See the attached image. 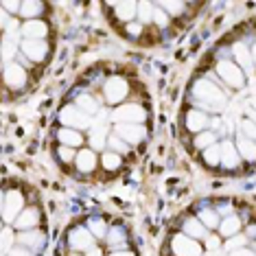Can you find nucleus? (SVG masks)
<instances>
[{
    "mask_svg": "<svg viewBox=\"0 0 256 256\" xmlns=\"http://www.w3.org/2000/svg\"><path fill=\"white\" fill-rule=\"evenodd\" d=\"M114 125H151V108L149 103H120L112 110Z\"/></svg>",
    "mask_w": 256,
    "mask_h": 256,
    "instance_id": "obj_3",
    "label": "nucleus"
},
{
    "mask_svg": "<svg viewBox=\"0 0 256 256\" xmlns=\"http://www.w3.org/2000/svg\"><path fill=\"white\" fill-rule=\"evenodd\" d=\"M16 241H18V234H16L14 226L2 224V256H7L11 250L16 248Z\"/></svg>",
    "mask_w": 256,
    "mask_h": 256,
    "instance_id": "obj_26",
    "label": "nucleus"
},
{
    "mask_svg": "<svg viewBox=\"0 0 256 256\" xmlns=\"http://www.w3.org/2000/svg\"><path fill=\"white\" fill-rule=\"evenodd\" d=\"M50 31H53V24H50L48 18L22 20V26H20L22 40H48L50 38Z\"/></svg>",
    "mask_w": 256,
    "mask_h": 256,
    "instance_id": "obj_15",
    "label": "nucleus"
},
{
    "mask_svg": "<svg viewBox=\"0 0 256 256\" xmlns=\"http://www.w3.org/2000/svg\"><path fill=\"white\" fill-rule=\"evenodd\" d=\"M106 241H108V246L114 248V252H116V250H125V246L130 243V232H127V226H123V224L110 226V232H108Z\"/></svg>",
    "mask_w": 256,
    "mask_h": 256,
    "instance_id": "obj_22",
    "label": "nucleus"
},
{
    "mask_svg": "<svg viewBox=\"0 0 256 256\" xmlns=\"http://www.w3.org/2000/svg\"><path fill=\"white\" fill-rule=\"evenodd\" d=\"M110 256H136V254L130 252V250H116V252H112Z\"/></svg>",
    "mask_w": 256,
    "mask_h": 256,
    "instance_id": "obj_28",
    "label": "nucleus"
},
{
    "mask_svg": "<svg viewBox=\"0 0 256 256\" xmlns=\"http://www.w3.org/2000/svg\"><path fill=\"white\" fill-rule=\"evenodd\" d=\"M127 92H130V88H127V81L120 77V74H110L106 86L101 88V101H106L108 106H114L118 108L120 101L127 96Z\"/></svg>",
    "mask_w": 256,
    "mask_h": 256,
    "instance_id": "obj_10",
    "label": "nucleus"
},
{
    "mask_svg": "<svg viewBox=\"0 0 256 256\" xmlns=\"http://www.w3.org/2000/svg\"><path fill=\"white\" fill-rule=\"evenodd\" d=\"M46 226V219H44V212L42 208L33 206V204H28L24 210L20 212V217L14 221V230H20V232H31V230H38V228H44Z\"/></svg>",
    "mask_w": 256,
    "mask_h": 256,
    "instance_id": "obj_11",
    "label": "nucleus"
},
{
    "mask_svg": "<svg viewBox=\"0 0 256 256\" xmlns=\"http://www.w3.org/2000/svg\"><path fill=\"white\" fill-rule=\"evenodd\" d=\"M7 256H38V254H36V252H31V250L24 248V246H16Z\"/></svg>",
    "mask_w": 256,
    "mask_h": 256,
    "instance_id": "obj_27",
    "label": "nucleus"
},
{
    "mask_svg": "<svg viewBox=\"0 0 256 256\" xmlns=\"http://www.w3.org/2000/svg\"><path fill=\"white\" fill-rule=\"evenodd\" d=\"M57 125L62 127H70V130H77V132H90V127L94 125V118L88 116L81 108H77L74 103H66L64 101L60 110H57Z\"/></svg>",
    "mask_w": 256,
    "mask_h": 256,
    "instance_id": "obj_4",
    "label": "nucleus"
},
{
    "mask_svg": "<svg viewBox=\"0 0 256 256\" xmlns=\"http://www.w3.org/2000/svg\"><path fill=\"white\" fill-rule=\"evenodd\" d=\"M86 226H88V230L92 232V236L96 238V241H103V238L108 236L110 232V226L103 214H90V217H86Z\"/></svg>",
    "mask_w": 256,
    "mask_h": 256,
    "instance_id": "obj_24",
    "label": "nucleus"
},
{
    "mask_svg": "<svg viewBox=\"0 0 256 256\" xmlns=\"http://www.w3.org/2000/svg\"><path fill=\"white\" fill-rule=\"evenodd\" d=\"M217 142H221V138L217 136L214 132H210V130H206V132H202V134H197V136H193L190 138V144H188V151H193V154H204L208 147H212V144H217ZM195 156V158H197Z\"/></svg>",
    "mask_w": 256,
    "mask_h": 256,
    "instance_id": "obj_21",
    "label": "nucleus"
},
{
    "mask_svg": "<svg viewBox=\"0 0 256 256\" xmlns=\"http://www.w3.org/2000/svg\"><path fill=\"white\" fill-rule=\"evenodd\" d=\"M168 248H171L173 256H202V243L184 232H176L168 238Z\"/></svg>",
    "mask_w": 256,
    "mask_h": 256,
    "instance_id": "obj_14",
    "label": "nucleus"
},
{
    "mask_svg": "<svg viewBox=\"0 0 256 256\" xmlns=\"http://www.w3.org/2000/svg\"><path fill=\"white\" fill-rule=\"evenodd\" d=\"M20 53L36 68L44 70V66L50 62V57H53V44H50L48 40H22Z\"/></svg>",
    "mask_w": 256,
    "mask_h": 256,
    "instance_id": "obj_5",
    "label": "nucleus"
},
{
    "mask_svg": "<svg viewBox=\"0 0 256 256\" xmlns=\"http://www.w3.org/2000/svg\"><path fill=\"white\" fill-rule=\"evenodd\" d=\"M221 171L226 173H241L248 171L246 162L238 156L234 140H221Z\"/></svg>",
    "mask_w": 256,
    "mask_h": 256,
    "instance_id": "obj_12",
    "label": "nucleus"
},
{
    "mask_svg": "<svg viewBox=\"0 0 256 256\" xmlns=\"http://www.w3.org/2000/svg\"><path fill=\"white\" fill-rule=\"evenodd\" d=\"M180 125H182V130L186 134H193V136H197V134L206 132L208 127H210V114L186 103L184 110H182V114H180Z\"/></svg>",
    "mask_w": 256,
    "mask_h": 256,
    "instance_id": "obj_7",
    "label": "nucleus"
},
{
    "mask_svg": "<svg viewBox=\"0 0 256 256\" xmlns=\"http://www.w3.org/2000/svg\"><path fill=\"white\" fill-rule=\"evenodd\" d=\"M38 77H33L31 70H26L22 64L11 62L7 66H2V92H4V101H9L11 94L20 96L24 92L31 90V86L36 84Z\"/></svg>",
    "mask_w": 256,
    "mask_h": 256,
    "instance_id": "obj_1",
    "label": "nucleus"
},
{
    "mask_svg": "<svg viewBox=\"0 0 256 256\" xmlns=\"http://www.w3.org/2000/svg\"><path fill=\"white\" fill-rule=\"evenodd\" d=\"M46 243H48V236H46L44 228H38V230H31V232H20L18 234V246H24L36 254L42 252L46 248Z\"/></svg>",
    "mask_w": 256,
    "mask_h": 256,
    "instance_id": "obj_17",
    "label": "nucleus"
},
{
    "mask_svg": "<svg viewBox=\"0 0 256 256\" xmlns=\"http://www.w3.org/2000/svg\"><path fill=\"white\" fill-rule=\"evenodd\" d=\"M103 9H108L110 20H112L114 24L120 22V26L132 24V22H136V18H138V2H106Z\"/></svg>",
    "mask_w": 256,
    "mask_h": 256,
    "instance_id": "obj_13",
    "label": "nucleus"
},
{
    "mask_svg": "<svg viewBox=\"0 0 256 256\" xmlns=\"http://www.w3.org/2000/svg\"><path fill=\"white\" fill-rule=\"evenodd\" d=\"M53 140H55V144H66V147H72V149H84L86 144H88V138H86L84 132L70 130V127H62V125L53 127Z\"/></svg>",
    "mask_w": 256,
    "mask_h": 256,
    "instance_id": "obj_16",
    "label": "nucleus"
},
{
    "mask_svg": "<svg viewBox=\"0 0 256 256\" xmlns=\"http://www.w3.org/2000/svg\"><path fill=\"white\" fill-rule=\"evenodd\" d=\"M160 9L164 11L168 18H182L186 11H193V9H202L204 4H193V2H158Z\"/></svg>",
    "mask_w": 256,
    "mask_h": 256,
    "instance_id": "obj_25",
    "label": "nucleus"
},
{
    "mask_svg": "<svg viewBox=\"0 0 256 256\" xmlns=\"http://www.w3.org/2000/svg\"><path fill=\"white\" fill-rule=\"evenodd\" d=\"M114 134L130 144L132 149H138L147 144L151 136V125H114Z\"/></svg>",
    "mask_w": 256,
    "mask_h": 256,
    "instance_id": "obj_9",
    "label": "nucleus"
},
{
    "mask_svg": "<svg viewBox=\"0 0 256 256\" xmlns=\"http://www.w3.org/2000/svg\"><path fill=\"white\" fill-rule=\"evenodd\" d=\"M197 160H200L202 166L208 168V171H221V142L208 147L204 154L197 156Z\"/></svg>",
    "mask_w": 256,
    "mask_h": 256,
    "instance_id": "obj_23",
    "label": "nucleus"
},
{
    "mask_svg": "<svg viewBox=\"0 0 256 256\" xmlns=\"http://www.w3.org/2000/svg\"><path fill=\"white\" fill-rule=\"evenodd\" d=\"M68 246H70L72 252L77 254H86L88 250L96 248V238L92 236V232L88 230V226H86V221H74L70 226V230H68Z\"/></svg>",
    "mask_w": 256,
    "mask_h": 256,
    "instance_id": "obj_8",
    "label": "nucleus"
},
{
    "mask_svg": "<svg viewBox=\"0 0 256 256\" xmlns=\"http://www.w3.org/2000/svg\"><path fill=\"white\" fill-rule=\"evenodd\" d=\"M125 168V158L114 151H103L101 154V173H106L108 178H116L120 176V171Z\"/></svg>",
    "mask_w": 256,
    "mask_h": 256,
    "instance_id": "obj_19",
    "label": "nucleus"
},
{
    "mask_svg": "<svg viewBox=\"0 0 256 256\" xmlns=\"http://www.w3.org/2000/svg\"><path fill=\"white\" fill-rule=\"evenodd\" d=\"M48 9H50V4L40 2V0H24V2H22L20 18H22V20H40V18H48Z\"/></svg>",
    "mask_w": 256,
    "mask_h": 256,
    "instance_id": "obj_20",
    "label": "nucleus"
},
{
    "mask_svg": "<svg viewBox=\"0 0 256 256\" xmlns=\"http://www.w3.org/2000/svg\"><path fill=\"white\" fill-rule=\"evenodd\" d=\"M31 186L26 190H20L18 184L11 186L7 180L2 188V224L4 226H14V221L20 217V212L28 206V193H31Z\"/></svg>",
    "mask_w": 256,
    "mask_h": 256,
    "instance_id": "obj_2",
    "label": "nucleus"
},
{
    "mask_svg": "<svg viewBox=\"0 0 256 256\" xmlns=\"http://www.w3.org/2000/svg\"><path fill=\"white\" fill-rule=\"evenodd\" d=\"M96 171H101V154H96V151L90 149V147L79 149L70 176L77 178V180H88V178L94 176Z\"/></svg>",
    "mask_w": 256,
    "mask_h": 256,
    "instance_id": "obj_6",
    "label": "nucleus"
},
{
    "mask_svg": "<svg viewBox=\"0 0 256 256\" xmlns=\"http://www.w3.org/2000/svg\"><path fill=\"white\" fill-rule=\"evenodd\" d=\"M77 151H79V149L66 147V144H53V160L57 162V166H60L64 173H72L74 158H77Z\"/></svg>",
    "mask_w": 256,
    "mask_h": 256,
    "instance_id": "obj_18",
    "label": "nucleus"
}]
</instances>
